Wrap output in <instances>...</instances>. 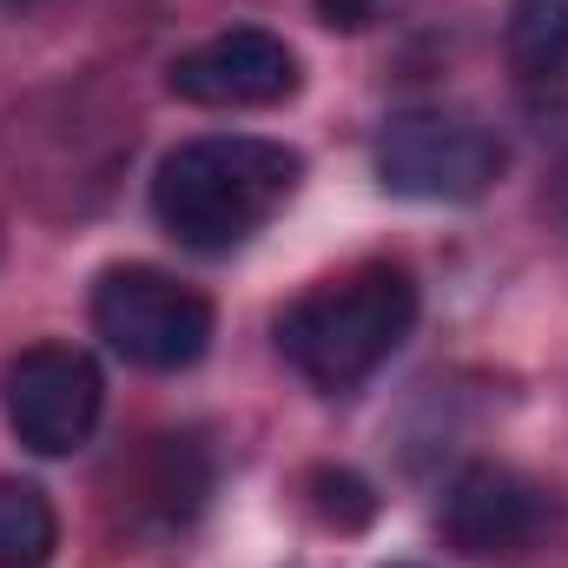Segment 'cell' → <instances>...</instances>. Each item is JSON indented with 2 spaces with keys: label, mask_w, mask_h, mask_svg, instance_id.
Wrapping results in <instances>:
<instances>
[{
  "label": "cell",
  "mask_w": 568,
  "mask_h": 568,
  "mask_svg": "<svg viewBox=\"0 0 568 568\" xmlns=\"http://www.w3.org/2000/svg\"><path fill=\"white\" fill-rule=\"evenodd\" d=\"M304 179V159L284 140L258 133H212V140H185L159 159L152 179V212L159 225L192 245V252H232L252 232H265L291 205Z\"/></svg>",
  "instance_id": "1"
},
{
  "label": "cell",
  "mask_w": 568,
  "mask_h": 568,
  "mask_svg": "<svg viewBox=\"0 0 568 568\" xmlns=\"http://www.w3.org/2000/svg\"><path fill=\"white\" fill-rule=\"evenodd\" d=\"M417 324V284L397 265H371L337 284L304 291L278 317V351L311 390H357L371 371L397 357V344Z\"/></svg>",
  "instance_id": "2"
},
{
  "label": "cell",
  "mask_w": 568,
  "mask_h": 568,
  "mask_svg": "<svg viewBox=\"0 0 568 568\" xmlns=\"http://www.w3.org/2000/svg\"><path fill=\"white\" fill-rule=\"evenodd\" d=\"M93 331L133 371H192L212 351V304L152 265H113L93 284Z\"/></svg>",
  "instance_id": "3"
},
{
  "label": "cell",
  "mask_w": 568,
  "mask_h": 568,
  "mask_svg": "<svg viewBox=\"0 0 568 568\" xmlns=\"http://www.w3.org/2000/svg\"><path fill=\"white\" fill-rule=\"evenodd\" d=\"M377 179L397 199L463 205L503 179V140L463 113H397L377 133Z\"/></svg>",
  "instance_id": "4"
},
{
  "label": "cell",
  "mask_w": 568,
  "mask_h": 568,
  "mask_svg": "<svg viewBox=\"0 0 568 568\" xmlns=\"http://www.w3.org/2000/svg\"><path fill=\"white\" fill-rule=\"evenodd\" d=\"M0 404H7V429L33 449V456H73L106 404L100 364L73 344H33L7 364L0 377Z\"/></svg>",
  "instance_id": "5"
},
{
  "label": "cell",
  "mask_w": 568,
  "mask_h": 568,
  "mask_svg": "<svg viewBox=\"0 0 568 568\" xmlns=\"http://www.w3.org/2000/svg\"><path fill=\"white\" fill-rule=\"evenodd\" d=\"M556 529V496L503 463H476L456 476L449 503H443V536L476 556V562H509L529 556L542 536Z\"/></svg>",
  "instance_id": "6"
},
{
  "label": "cell",
  "mask_w": 568,
  "mask_h": 568,
  "mask_svg": "<svg viewBox=\"0 0 568 568\" xmlns=\"http://www.w3.org/2000/svg\"><path fill=\"white\" fill-rule=\"evenodd\" d=\"M297 53L265 27H232L172 60L165 87L192 106H278L297 93Z\"/></svg>",
  "instance_id": "7"
},
{
  "label": "cell",
  "mask_w": 568,
  "mask_h": 568,
  "mask_svg": "<svg viewBox=\"0 0 568 568\" xmlns=\"http://www.w3.org/2000/svg\"><path fill=\"white\" fill-rule=\"evenodd\" d=\"M205 489H212V469H205V456H199L192 436H159V443L145 449L140 503L159 523H185V516L205 503Z\"/></svg>",
  "instance_id": "8"
},
{
  "label": "cell",
  "mask_w": 568,
  "mask_h": 568,
  "mask_svg": "<svg viewBox=\"0 0 568 568\" xmlns=\"http://www.w3.org/2000/svg\"><path fill=\"white\" fill-rule=\"evenodd\" d=\"M60 549V516L40 483L0 476V568H47Z\"/></svg>",
  "instance_id": "9"
},
{
  "label": "cell",
  "mask_w": 568,
  "mask_h": 568,
  "mask_svg": "<svg viewBox=\"0 0 568 568\" xmlns=\"http://www.w3.org/2000/svg\"><path fill=\"white\" fill-rule=\"evenodd\" d=\"M509 60L529 80H568V0H509Z\"/></svg>",
  "instance_id": "10"
},
{
  "label": "cell",
  "mask_w": 568,
  "mask_h": 568,
  "mask_svg": "<svg viewBox=\"0 0 568 568\" xmlns=\"http://www.w3.org/2000/svg\"><path fill=\"white\" fill-rule=\"evenodd\" d=\"M311 503H317V516L337 523V529H364V523L377 516L371 483L351 476V469H317V476H311Z\"/></svg>",
  "instance_id": "11"
},
{
  "label": "cell",
  "mask_w": 568,
  "mask_h": 568,
  "mask_svg": "<svg viewBox=\"0 0 568 568\" xmlns=\"http://www.w3.org/2000/svg\"><path fill=\"white\" fill-rule=\"evenodd\" d=\"M311 7H317V20L337 27V33H357V27H371V13H377V0H311Z\"/></svg>",
  "instance_id": "12"
},
{
  "label": "cell",
  "mask_w": 568,
  "mask_h": 568,
  "mask_svg": "<svg viewBox=\"0 0 568 568\" xmlns=\"http://www.w3.org/2000/svg\"><path fill=\"white\" fill-rule=\"evenodd\" d=\"M7 7H33V0H7Z\"/></svg>",
  "instance_id": "13"
}]
</instances>
